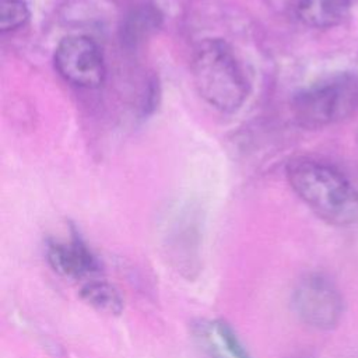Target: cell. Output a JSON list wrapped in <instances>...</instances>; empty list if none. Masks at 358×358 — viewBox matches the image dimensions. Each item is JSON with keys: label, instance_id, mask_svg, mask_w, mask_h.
<instances>
[{"label": "cell", "instance_id": "cell-1", "mask_svg": "<svg viewBox=\"0 0 358 358\" xmlns=\"http://www.w3.org/2000/svg\"><path fill=\"white\" fill-rule=\"evenodd\" d=\"M287 179L298 197L323 221L337 227L358 222V192L336 168L298 158L288 164Z\"/></svg>", "mask_w": 358, "mask_h": 358}, {"label": "cell", "instance_id": "cell-2", "mask_svg": "<svg viewBox=\"0 0 358 358\" xmlns=\"http://www.w3.org/2000/svg\"><path fill=\"white\" fill-rule=\"evenodd\" d=\"M192 77L199 95L214 109L238 110L249 92V83L231 46L221 39L199 43L192 59Z\"/></svg>", "mask_w": 358, "mask_h": 358}, {"label": "cell", "instance_id": "cell-3", "mask_svg": "<svg viewBox=\"0 0 358 358\" xmlns=\"http://www.w3.org/2000/svg\"><path fill=\"white\" fill-rule=\"evenodd\" d=\"M358 110V80L343 73L310 85L292 99L296 123L305 129H322L344 122Z\"/></svg>", "mask_w": 358, "mask_h": 358}, {"label": "cell", "instance_id": "cell-4", "mask_svg": "<svg viewBox=\"0 0 358 358\" xmlns=\"http://www.w3.org/2000/svg\"><path fill=\"white\" fill-rule=\"evenodd\" d=\"M296 316L309 327L330 330L340 322L343 298L334 282L320 273L303 275L292 292Z\"/></svg>", "mask_w": 358, "mask_h": 358}, {"label": "cell", "instance_id": "cell-5", "mask_svg": "<svg viewBox=\"0 0 358 358\" xmlns=\"http://www.w3.org/2000/svg\"><path fill=\"white\" fill-rule=\"evenodd\" d=\"M55 69L69 84L94 90L105 80V62L96 42L85 35L64 36L53 55Z\"/></svg>", "mask_w": 358, "mask_h": 358}, {"label": "cell", "instance_id": "cell-6", "mask_svg": "<svg viewBox=\"0 0 358 358\" xmlns=\"http://www.w3.org/2000/svg\"><path fill=\"white\" fill-rule=\"evenodd\" d=\"M49 266L70 280L90 281L102 273V264L87 243L78 236L69 241H50L46 246Z\"/></svg>", "mask_w": 358, "mask_h": 358}, {"label": "cell", "instance_id": "cell-7", "mask_svg": "<svg viewBox=\"0 0 358 358\" xmlns=\"http://www.w3.org/2000/svg\"><path fill=\"white\" fill-rule=\"evenodd\" d=\"M192 337L204 358H252L241 338L222 319H199Z\"/></svg>", "mask_w": 358, "mask_h": 358}, {"label": "cell", "instance_id": "cell-8", "mask_svg": "<svg viewBox=\"0 0 358 358\" xmlns=\"http://www.w3.org/2000/svg\"><path fill=\"white\" fill-rule=\"evenodd\" d=\"M358 0H301L299 20L312 28H331L341 24Z\"/></svg>", "mask_w": 358, "mask_h": 358}, {"label": "cell", "instance_id": "cell-9", "mask_svg": "<svg viewBox=\"0 0 358 358\" xmlns=\"http://www.w3.org/2000/svg\"><path fill=\"white\" fill-rule=\"evenodd\" d=\"M161 25V14L152 6L133 8L122 25V41L126 46H136L148 38Z\"/></svg>", "mask_w": 358, "mask_h": 358}, {"label": "cell", "instance_id": "cell-10", "mask_svg": "<svg viewBox=\"0 0 358 358\" xmlns=\"http://www.w3.org/2000/svg\"><path fill=\"white\" fill-rule=\"evenodd\" d=\"M81 298L94 309L108 315H120L124 306L120 291L106 280L98 277L83 282Z\"/></svg>", "mask_w": 358, "mask_h": 358}, {"label": "cell", "instance_id": "cell-11", "mask_svg": "<svg viewBox=\"0 0 358 358\" xmlns=\"http://www.w3.org/2000/svg\"><path fill=\"white\" fill-rule=\"evenodd\" d=\"M29 20V8L22 0L0 1V31L3 34L24 27Z\"/></svg>", "mask_w": 358, "mask_h": 358}]
</instances>
